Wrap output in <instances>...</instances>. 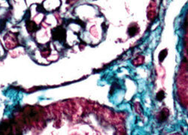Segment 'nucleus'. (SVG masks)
I'll use <instances>...</instances> for the list:
<instances>
[{
	"label": "nucleus",
	"mask_w": 188,
	"mask_h": 135,
	"mask_svg": "<svg viewBox=\"0 0 188 135\" xmlns=\"http://www.w3.org/2000/svg\"><path fill=\"white\" fill-rule=\"evenodd\" d=\"M52 35L54 39L60 41V42L64 41L65 38V31L62 27H59V28L55 29L54 30H53Z\"/></svg>",
	"instance_id": "nucleus-1"
},
{
	"label": "nucleus",
	"mask_w": 188,
	"mask_h": 135,
	"mask_svg": "<svg viewBox=\"0 0 188 135\" xmlns=\"http://www.w3.org/2000/svg\"><path fill=\"white\" fill-rule=\"evenodd\" d=\"M26 26H27V29L29 32H33L36 29V25L35 24L34 22H27Z\"/></svg>",
	"instance_id": "nucleus-2"
},
{
	"label": "nucleus",
	"mask_w": 188,
	"mask_h": 135,
	"mask_svg": "<svg viewBox=\"0 0 188 135\" xmlns=\"http://www.w3.org/2000/svg\"><path fill=\"white\" fill-rule=\"evenodd\" d=\"M138 32V28L137 27H132V28H130L129 29V34L131 36L135 35V34H136Z\"/></svg>",
	"instance_id": "nucleus-3"
},
{
	"label": "nucleus",
	"mask_w": 188,
	"mask_h": 135,
	"mask_svg": "<svg viewBox=\"0 0 188 135\" xmlns=\"http://www.w3.org/2000/svg\"><path fill=\"white\" fill-rule=\"evenodd\" d=\"M164 92L163 91H159V92L157 93V98L159 100V101H162L163 98H164Z\"/></svg>",
	"instance_id": "nucleus-4"
},
{
	"label": "nucleus",
	"mask_w": 188,
	"mask_h": 135,
	"mask_svg": "<svg viewBox=\"0 0 188 135\" xmlns=\"http://www.w3.org/2000/svg\"><path fill=\"white\" fill-rule=\"evenodd\" d=\"M168 115H169V114H166V115H165L164 110H163V111L161 112V113H160V115H159V119H160L161 122H163V121H164V120H166V118H167V116H168Z\"/></svg>",
	"instance_id": "nucleus-5"
},
{
	"label": "nucleus",
	"mask_w": 188,
	"mask_h": 135,
	"mask_svg": "<svg viewBox=\"0 0 188 135\" xmlns=\"http://www.w3.org/2000/svg\"><path fill=\"white\" fill-rule=\"evenodd\" d=\"M75 1H76V0H67L66 2H67V3H71V2H75Z\"/></svg>",
	"instance_id": "nucleus-6"
}]
</instances>
